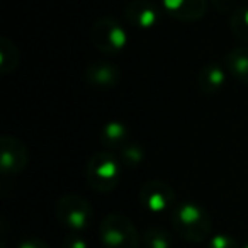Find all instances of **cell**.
<instances>
[{
	"mask_svg": "<svg viewBox=\"0 0 248 248\" xmlns=\"http://www.w3.org/2000/svg\"><path fill=\"white\" fill-rule=\"evenodd\" d=\"M163 5L179 21H196L206 11V0H163Z\"/></svg>",
	"mask_w": 248,
	"mask_h": 248,
	"instance_id": "ba28073f",
	"label": "cell"
},
{
	"mask_svg": "<svg viewBox=\"0 0 248 248\" xmlns=\"http://www.w3.org/2000/svg\"><path fill=\"white\" fill-rule=\"evenodd\" d=\"M173 226L186 240L204 241L209 236L211 219L201 206L194 202H182L173 211Z\"/></svg>",
	"mask_w": 248,
	"mask_h": 248,
	"instance_id": "6da1fadb",
	"label": "cell"
},
{
	"mask_svg": "<svg viewBox=\"0 0 248 248\" xmlns=\"http://www.w3.org/2000/svg\"><path fill=\"white\" fill-rule=\"evenodd\" d=\"M102 138H104V143L106 145H110V146H114L116 145V141L119 143V141H123V138H124V128L121 126V124H109L107 126V129H106V133L102 135Z\"/></svg>",
	"mask_w": 248,
	"mask_h": 248,
	"instance_id": "9a60e30c",
	"label": "cell"
},
{
	"mask_svg": "<svg viewBox=\"0 0 248 248\" xmlns=\"http://www.w3.org/2000/svg\"><path fill=\"white\" fill-rule=\"evenodd\" d=\"M87 78L95 85H114L117 82V70L114 65L97 63L87 70Z\"/></svg>",
	"mask_w": 248,
	"mask_h": 248,
	"instance_id": "30bf717a",
	"label": "cell"
},
{
	"mask_svg": "<svg viewBox=\"0 0 248 248\" xmlns=\"http://www.w3.org/2000/svg\"><path fill=\"white\" fill-rule=\"evenodd\" d=\"M87 179L97 190H110L119 179V165L109 153H99L89 163Z\"/></svg>",
	"mask_w": 248,
	"mask_h": 248,
	"instance_id": "3957f363",
	"label": "cell"
},
{
	"mask_svg": "<svg viewBox=\"0 0 248 248\" xmlns=\"http://www.w3.org/2000/svg\"><path fill=\"white\" fill-rule=\"evenodd\" d=\"M58 219L72 230H83L92 219V209L89 202L78 196H65L56 206Z\"/></svg>",
	"mask_w": 248,
	"mask_h": 248,
	"instance_id": "277c9868",
	"label": "cell"
},
{
	"mask_svg": "<svg viewBox=\"0 0 248 248\" xmlns=\"http://www.w3.org/2000/svg\"><path fill=\"white\" fill-rule=\"evenodd\" d=\"M92 41L95 48L104 53L116 55L126 45V34L123 28L112 19H102L92 29Z\"/></svg>",
	"mask_w": 248,
	"mask_h": 248,
	"instance_id": "5b68a950",
	"label": "cell"
},
{
	"mask_svg": "<svg viewBox=\"0 0 248 248\" xmlns=\"http://www.w3.org/2000/svg\"><path fill=\"white\" fill-rule=\"evenodd\" d=\"M245 248H248V245H247V247H245Z\"/></svg>",
	"mask_w": 248,
	"mask_h": 248,
	"instance_id": "ffe728a7",
	"label": "cell"
},
{
	"mask_svg": "<svg viewBox=\"0 0 248 248\" xmlns=\"http://www.w3.org/2000/svg\"><path fill=\"white\" fill-rule=\"evenodd\" d=\"M141 202L143 206L148 211H153V213H160V211H165L170 204L173 202V192L169 186L160 182H152L146 184L143 187L141 194Z\"/></svg>",
	"mask_w": 248,
	"mask_h": 248,
	"instance_id": "8992f818",
	"label": "cell"
},
{
	"mask_svg": "<svg viewBox=\"0 0 248 248\" xmlns=\"http://www.w3.org/2000/svg\"><path fill=\"white\" fill-rule=\"evenodd\" d=\"M214 4H216V7H219V9H226L228 5H230V0H213Z\"/></svg>",
	"mask_w": 248,
	"mask_h": 248,
	"instance_id": "d6986e66",
	"label": "cell"
},
{
	"mask_svg": "<svg viewBox=\"0 0 248 248\" xmlns=\"http://www.w3.org/2000/svg\"><path fill=\"white\" fill-rule=\"evenodd\" d=\"M19 248H48L43 241H38V240H29V241H24Z\"/></svg>",
	"mask_w": 248,
	"mask_h": 248,
	"instance_id": "e0dca14e",
	"label": "cell"
},
{
	"mask_svg": "<svg viewBox=\"0 0 248 248\" xmlns=\"http://www.w3.org/2000/svg\"><path fill=\"white\" fill-rule=\"evenodd\" d=\"M66 248H87V247L82 240H70L68 243H66Z\"/></svg>",
	"mask_w": 248,
	"mask_h": 248,
	"instance_id": "ac0fdd59",
	"label": "cell"
},
{
	"mask_svg": "<svg viewBox=\"0 0 248 248\" xmlns=\"http://www.w3.org/2000/svg\"><path fill=\"white\" fill-rule=\"evenodd\" d=\"M100 238L106 248H138V231L121 214H110L102 221Z\"/></svg>",
	"mask_w": 248,
	"mask_h": 248,
	"instance_id": "7a4b0ae2",
	"label": "cell"
},
{
	"mask_svg": "<svg viewBox=\"0 0 248 248\" xmlns=\"http://www.w3.org/2000/svg\"><path fill=\"white\" fill-rule=\"evenodd\" d=\"M228 66H230L231 73L236 77L238 80L248 82V49H234L228 55L226 58Z\"/></svg>",
	"mask_w": 248,
	"mask_h": 248,
	"instance_id": "8fae6325",
	"label": "cell"
},
{
	"mask_svg": "<svg viewBox=\"0 0 248 248\" xmlns=\"http://www.w3.org/2000/svg\"><path fill=\"white\" fill-rule=\"evenodd\" d=\"M28 162L26 148L16 138H2V169L5 173H17Z\"/></svg>",
	"mask_w": 248,
	"mask_h": 248,
	"instance_id": "52a82bcc",
	"label": "cell"
},
{
	"mask_svg": "<svg viewBox=\"0 0 248 248\" xmlns=\"http://www.w3.org/2000/svg\"><path fill=\"white\" fill-rule=\"evenodd\" d=\"M231 29L241 39H248V9H240L231 17Z\"/></svg>",
	"mask_w": 248,
	"mask_h": 248,
	"instance_id": "4fadbf2b",
	"label": "cell"
},
{
	"mask_svg": "<svg viewBox=\"0 0 248 248\" xmlns=\"http://www.w3.org/2000/svg\"><path fill=\"white\" fill-rule=\"evenodd\" d=\"M224 82V75L221 72L219 66H207L202 70V75H201V83H202V89L207 92H213V90L219 89Z\"/></svg>",
	"mask_w": 248,
	"mask_h": 248,
	"instance_id": "7c38bea8",
	"label": "cell"
},
{
	"mask_svg": "<svg viewBox=\"0 0 248 248\" xmlns=\"http://www.w3.org/2000/svg\"><path fill=\"white\" fill-rule=\"evenodd\" d=\"M129 22L140 28H152L158 21V11L153 7V4L145 2V0H135L126 9Z\"/></svg>",
	"mask_w": 248,
	"mask_h": 248,
	"instance_id": "9c48e42d",
	"label": "cell"
},
{
	"mask_svg": "<svg viewBox=\"0 0 248 248\" xmlns=\"http://www.w3.org/2000/svg\"><path fill=\"white\" fill-rule=\"evenodd\" d=\"M145 243L148 248H170V236L167 231L153 228L146 233Z\"/></svg>",
	"mask_w": 248,
	"mask_h": 248,
	"instance_id": "5bb4252c",
	"label": "cell"
},
{
	"mask_svg": "<svg viewBox=\"0 0 248 248\" xmlns=\"http://www.w3.org/2000/svg\"><path fill=\"white\" fill-rule=\"evenodd\" d=\"M207 248H236V243H234L233 238L226 236V234H219V236H214L211 240Z\"/></svg>",
	"mask_w": 248,
	"mask_h": 248,
	"instance_id": "2e32d148",
	"label": "cell"
}]
</instances>
